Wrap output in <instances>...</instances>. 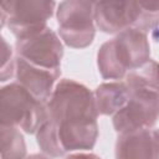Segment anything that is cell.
I'll return each instance as SVG.
<instances>
[{
  "label": "cell",
  "instance_id": "cell-2",
  "mask_svg": "<svg viewBox=\"0 0 159 159\" xmlns=\"http://www.w3.org/2000/svg\"><path fill=\"white\" fill-rule=\"evenodd\" d=\"M140 35L142 32L138 30H127L113 41L102 46L98 53V65L103 77L120 78L128 68H134L147 61L149 46L145 39L133 47Z\"/></svg>",
  "mask_w": 159,
  "mask_h": 159
},
{
  "label": "cell",
  "instance_id": "cell-5",
  "mask_svg": "<svg viewBox=\"0 0 159 159\" xmlns=\"http://www.w3.org/2000/svg\"><path fill=\"white\" fill-rule=\"evenodd\" d=\"M159 114V93L129 92L128 103L114 117V127L120 132L144 129L155 123Z\"/></svg>",
  "mask_w": 159,
  "mask_h": 159
},
{
  "label": "cell",
  "instance_id": "cell-9",
  "mask_svg": "<svg viewBox=\"0 0 159 159\" xmlns=\"http://www.w3.org/2000/svg\"><path fill=\"white\" fill-rule=\"evenodd\" d=\"M117 159H155L154 140L145 129L124 132L117 144Z\"/></svg>",
  "mask_w": 159,
  "mask_h": 159
},
{
  "label": "cell",
  "instance_id": "cell-4",
  "mask_svg": "<svg viewBox=\"0 0 159 159\" xmlns=\"http://www.w3.org/2000/svg\"><path fill=\"white\" fill-rule=\"evenodd\" d=\"M17 52L19 58L34 67L60 72L62 47L56 35L47 27L19 37Z\"/></svg>",
  "mask_w": 159,
  "mask_h": 159
},
{
  "label": "cell",
  "instance_id": "cell-10",
  "mask_svg": "<svg viewBox=\"0 0 159 159\" xmlns=\"http://www.w3.org/2000/svg\"><path fill=\"white\" fill-rule=\"evenodd\" d=\"M98 94V108L99 112L104 114L113 113L120 111L128 103V94L127 88L123 84H103L97 91Z\"/></svg>",
  "mask_w": 159,
  "mask_h": 159
},
{
  "label": "cell",
  "instance_id": "cell-8",
  "mask_svg": "<svg viewBox=\"0 0 159 159\" xmlns=\"http://www.w3.org/2000/svg\"><path fill=\"white\" fill-rule=\"evenodd\" d=\"M9 6V25L20 37L45 29V21L52 14L53 2H5Z\"/></svg>",
  "mask_w": 159,
  "mask_h": 159
},
{
  "label": "cell",
  "instance_id": "cell-7",
  "mask_svg": "<svg viewBox=\"0 0 159 159\" xmlns=\"http://www.w3.org/2000/svg\"><path fill=\"white\" fill-rule=\"evenodd\" d=\"M94 16L106 32L124 30L127 26L143 24V2H96Z\"/></svg>",
  "mask_w": 159,
  "mask_h": 159
},
{
  "label": "cell",
  "instance_id": "cell-6",
  "mask_svg": "<svg viewBox=\"0 0 159 159\" xmlns=\"http://www.w3.org/2000/svg\"><path fill=\"white\" fill-rule=\"evenodd\" d=\"M92 4L62 2L58 10L60 32L63 40L73 47H83L92 42Z\"/></svg>",
  "mask_w": 159,
  "mask_h": 159
},
{
  "label": "cell",
  "instance_id": "cell-1",
  "mask_svg": "<svg viewBox=\"0 0 159 159\" xmlns=\"http://www.w3.org/2000/svg\"><path fill=\"white\" fill-rule=\"evenodd\" d=\"M39 143L52 155L92 148L97 137L96 107L91 93L72 81L57 86L39 128Z\"/></svg>",
  "mask_w": 159,
  "mask_h": 159
},
{
  "label": "cell",
  "instance_id": "cell-3",
  "mask_svg": "<svg viewBox=\"0 0 159 159\" xmlns=\"http://www.w3.org/2000/svg\"><path fill=\"white\" fill-rule=\"evenodd\" d=\"M1 118L2 125H19L32 133L46 120V111L27 88L10 84L1 92Z\"/></svg>",
  "mask_w": 159,
  "mask_h": 159
}]
</instances>
